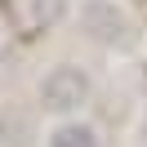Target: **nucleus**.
Returning a JSON list of instances; mask_svg holds the SVG:
<instances>
[{
	"label": "nucleus",
	"instance_id": "nucleus-1",
	"mask_svg": "<svg viewBox=\"0 0 147 147\" xmlns=\"http://www.w3.org/2000/svg\"><path fill=\"white\" fill-rule=\"evenodd\" d=\"M85 76L80 71H54L45 80V98H49V107H76V102L85 98Z\"/></svg>",
	"mask_w": 147,
	"mask_h": 147
},
{
	"label": "nucleus",
	"instance_id": "nucleus-2",
	"mask_svg": "<svg viewBox=\"0 0 147 147\" xmlns=\"http://www.w3.org/2000/svg\"><path fill=\"white\" fill-rule=\"evenodd\" d=\"M54 147H98V143H94L89 129L71 125V129H58V134H54Z\"/></svg>",
	"mask_w": 147,
	"mask_h": 147
}]
</instances>
